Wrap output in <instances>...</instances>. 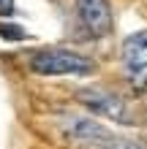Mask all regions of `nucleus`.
<instances>
[{"label": "nucleus", "mask_w": 147, "mask_h": 149, "mask_svg": "<svg viewBox=\"0 0 147 149\" xmlns=\"http://www.w3.org/2000/svg\"><path fill=\"white\" fill-rule=\"evenodd\" d=\"M30 71L36 76L46 79H60V76H90L96 71V63L74 49L63 46H46L30 54Z\"/></svg>", "instance_id": "1"}, {"label": "nucleus", "mask_w": 147, "mask_h": 149, "mask_svg": "<svg viewBox=\"0 0 147 149\" xmlns=\"http://www.w3.org/2000/svg\"><path fill=\"white\" fill-rule=\"evenodd\" d=\"M74 11L79 19V27L87 33V38L98 41L112 33L115 16H112L109 0H74Z\"/></svg>", "instance_id": "5"}, {"label": "nucleus", "mask_w": 147, "mask_h": 149, "mask_svg": "<svg viewBox=\"0 0 147 149\" xmlns=\"http://www.w3.org/2000/svg\"><path fill=\"white\" fill-rule=\"evenodd\" d=\"M106 149H147V144H142V141H131V138H112Z\"/></svg>", "instance_id": "6"}, {"label": "nucleus", "mask_w": 147, "mask_h": 149, "mask_svg": "<svg viewBox=\"0 0 147 149\" xmlns=\"http://www.w3.org/2000/svg\"><path fill=\"white\" fill-rule=\"evenodd\" d=\"M120 63H123L128 87L134 92H144L147 90V30H136L123 38Z\"/></svg>", "instance_id": "3"}, {"label": "nucleus", "mask_w": 147, "mask_h": 149, "mask_svg": "<svg viewBox=\"0 0 147 149\" xmlns=\"http://www.w3.org/2000/svg\"><path fill=\"white\" fill-rule=\"evenodd\" d=\"M57 125L63 130V136L76 146H103L106 149L112 141L109 130L93 117H84V114H63L57 119Z\"/></svg>", "instance_id": "4"}, {"label": "nucleus", "mask_w": 147, "mask_h": 149, "mask_svg": "<svg viewBox=\"0 0 147 149\" xmlns=\"http://www.w3.org/2000/svg\"><path fill=\"white\" fill-rule=\"evenodd\" d=\"M14 14V0H0V16Z\"/></svg>", "instance_id": "7"}, {"label": "nucleus", "mask_w": 147, "mask_h": 149, "mask_svg": "<svg viewBox=\"0 0 147 149\" xmlns=\"http://www.w3.org/2000/svg\"><path fill=\"white\" fill-rule=\"evenodd\" d=\"M76 100H79L82 109H87L90 114L106 119V122H115V125H134V114L128 109V103L123 100V95H117L115 90L109 87H98V84H90V87H82L76 92Z\"/></svg>", "instance_id": "2"}]
</instances>
